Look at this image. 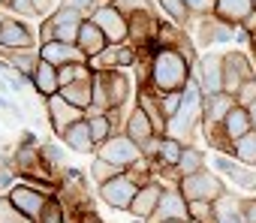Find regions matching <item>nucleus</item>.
<instances>
[{
	"label": "nucleus",
	"mask_w": 256,
	"mask_h": 223,
	"mask_svg": "<svg viewBox=\"0 0 256 223\" xmlns=\"http://www.w3.org/2000/svg\"><path fill=\"white\" fill-rule=\"evenodd\" d=\"M130 100V78L120 70L114 72H96L94 76V106L100 112L124 108V102Z\"/></svg>",
	"instance_id": "obj_5"
},
{
	"label": "nucleus",
	"mask_w": 256,
	"mask_h": 223,
	"mask_svg": "<svg viewBox=\"0 0 256 223\" xmlns=\"http://www.w3.org/2000/svg\"><path fill=\"white\" fill-rule=\"evenodd\" d=\"M196 82L202 88L205 96H214V94H223V58L217 54H202L196 60Z\"/></svg>",
	"instance_id": "obj_14"
},
{
	"label": "nucleus",
	"mask_w": 256,
	"mask_h": 223,
	"mask_svg": "<svg viewBox=\"0 0 256 223\" xmlns=\"http://www.w3.org/2000/svg\"><path fill=\"white\" fill-rule=\"evenodd\" d=\"M190 223H217L214 202H190Z\"/></svg>",
	"instance_id": "obj_35"
},
{
	"label": "nucleus",
	"mask_w": 256,
	"mask_h": 223,
	"mask_svg": "<svg viewBox=\"0 0 256 223\" xmlns=\"http://www.w3.org/2000/svg\"><path fill=\"white\" fill-rule=\"evenodd\" d=\"M256 12V4L253 0H217V10H214V16L220 18V22H226V24H244L247 22V16H253Z\"/></svg>",
	"instance_id": "obj_23"
},
{
	"label": "nucleus",
	"mask_w": 256,
	"mask_h": 223,
	"mask_svg": "<svg viewBox=\"0 0 256 223\" xmlns=\"http://www.w3.org/2000/svg\"><path fill=\"white\" fill-rule=\"evenodd\" d=\"M169 223H190V220H169Z\"/></svg>",
	"instance_id": "obj_56"
},
{
	"label": "nucleus",
	"mask_w": 256,
	"mask_h": 223,
	"mask_svg": "<svg viewBox=\"0 0 256 223\" xmlns=\"http://www.w3.org/2000/svg\"><path fill=\"white\" fill-rule=\"evenodd\" d=\"M40 60L52 64V66H70V64H88V58L82 54L78 46H66V42H42L40 46Z\"/></svg>",
	"instance_id": "obj_17"
},
{
	"label": "nucleus",
	"mask_w": 256,
	"mask_h": 223,
	"mask_svg": "<svg viewBox=\"0 0 256 223\" xmlns=\"http://www.w3.org/2000/svg\"><path fill=\"white\" fill-rule=\"evenodd\" d=\"M256 78V66L244 52H229L223 58V94H238L244 82Z\"/></svg>",
	"instance_id": "obj_9"
},
{
	"label": "nucleus",
	"mask_w": 256,
	"mask_h": 223,
	"mask_svg": "<svg viewBox=\"0 0 256 223\" xmlns=\"http://www.w3.org/2000/svg\"><path fill=\"white\" fill-rule=\"evenodd\" d=\"M202 118H205V94H202L199 82L190 78V84L184 88L181 108L175 112V115L169 118V124H166V136L187 145V139L196 133V127L202 124Z\"/></svg>",
	"instance_id": "obj_2"
},
{
	"label": "nucleus",
	"mask_w": 256,
	"mask_h": 223,
	"mask_svg": "<svg viewBox=\"0 0 256 223\" xmlns=\"http://www.w3.org/2000/svg\"><path fill=\"white\" fill-rule=\"evenodd\" d=\"M90 22L102 30V36L108 40V46H126L130 42V16H124L114 4H106L100 6Z\"/></svg>",
	"instance_id": "obj_8"
},
{
	"label": "nucleus",
	"mask_w": 256,
	"mask_h": 223,
	"mask_svg": "<svg viewBox=\"0 0 256 223\" xmlns=\"http://www.w3.org/2000/svg\"><path fill=\"white\" fill-rule=\"evenodd\" d=\"M82 24H84V16L60 4L54 16H46V18H42V24H40V46H42V42H52V40H54V42L76 46Z\"/></svg>",
	"instance_id": "obj_4"
},
{
	"label": "nucleus",
	"mask_w": 256,
	"mask_h": 223,
	"mask_svg": "<svg viewBox=\"0 0 256 223\" xmlns=\"http://www.w3.org/2000/svg\"><path fill=\"white\" fill-rule=\"evenodd\" d=\"M250 40H253V34H247V30L238 24V28H235V42H238V46H250Z\"/></svg>",
	"instance_id": "obj_49"
},
{
	"label": "nucleus",
	"mask_w": 256,
	"mask_h": 223,
	"mask_svg": "<svg viewBox=\"0 0 256 223\" xmlns=\"http://www.w3.org/2000/svg\"><path fill=\"white\" fill-rule=\"evenodd\" d=\"M238 190H247V193H256V169H247V166H241L232 178H229Z\"/></svg>",
	"instance_id": "obj_38"
},
{
	"label": "nucleus",
	"mask_w": 256,
	"mask_h": 223,
	"mask_svg": "<svg viewBox=\"0 0 256 223\" xmlns=\"http://www.w3.org/2000/svg\"><path fill=\"white\" fill-rule=\"evenodd\" d=\"M6 196H10V202H12L28 220H34V223L42 220V214H46V208H48V202H52L46 193H40V190H34V187H28V184H16Z\"/></svg>",
	"instance_id": "obj_11"
},
{
	"label": "nucleus",
	"mask_w": 256,
	"mask_h": 223,
	"mask_svg": "<svg viewBox=\"0 0 256 223\" xmlns=\"http://www.w3.org/2000/svg\"><path fill=\"white\" fill-rule=\"evenodd\" d=\"M181 100H184V90H175V94H163L160 96V108H163V115H166V124H169V118L175 115V112L181 108Z\"/></svg>",
	"instance_id": "obj_40"
},
{
	"label": "nucleus",
	"mask_w": 256,
	"mask_h": 223,
	"mask_svg": "<svg viewBox=\"0 0 256 223\" xmlns=\"http://www.w3.org/2000/svg\"><path fill=\"white\" fill-rule=\"evenodd\" d=\"M220 133H223V139H226L229 145H235L238 139L250 136V133H253L250 112H247V108H241V106H235V108L229 112V115H226V121L220 124Z\"/></svg>",
	"instance_id": "obj_19"
},
{
	"label": "nucleus",
	"mask_w": 256,
	"mask_h": 223,
	"mask_svg": "<svg viewBox=\"0 0 256 223\" xmlns=\"http://www.w3.org/2000/svg\"><path fill=\"white\" fill-rule=\"evenodd\" d=\"M196 42L199 46H220V42H235V24L220 22L217 16L211 18H199L196 22Z\"/></svg>",
	"instance_id": "obj_16"
},
{
	"label": "nucleus",
	"mask_w": 256,
	"mask_h": 223,
	"mask_svg": "<svg viewBox=\"0 0 256 223\" xmlns=\"http://www.w3.org/2000/svg\"><path fill=\"white\" fill-rule=\"evenodd\" d=\"M247 112H250V124H253V133H256V102H253Z\"/></svg>",
	"instance_id": "obj_52"
},
{
	"label": "nucleus",
	"mask_w": 256,
	"mask_h": 223,
	"mask_svg": "<svg viewBox=\"0 0 256 223\" xmlns=\"http://www.w3.org/2000/svg\"><path fill=\"white\" fill-rule=\"evenodd\" d=\"M175 187L184 193L187 202H217L223 193H226V184L217 172L211 169H202L196 175H187L181 181H175Z\"/></svg>",
	"instance_id": "obj_7"
},
{
	"label": "nucleus",
	"mask_w": 256,
	"mask_h": 223,
	"mask_svg": "<svg viewBox=\"0 0 256 223\" xmlns=\"http://www.w3.org/2000/svg\"><path fill=\"white\" fill-rule=\"evenodd\" d=\"M112 4H114L124 16H133V12H151V0H112Z\"/></svg>",
	"instance_id": "obj_41"
},
{
	"label": "nucleus",
	"mask_w": 256,
	"mask_h": 223,
	"mask_svg": "<svg viewBox=\"0 0 256 223\" xmlns=\"http://www.w3.org/2000/svg\"><path fill=\"white\" fill-rule=\"evenodd\" d=\"M118 175H124V169H118V166H112V163H106V160H100V157H94L90 160V181L100 187V184H108L112 178H118Z\"/></svg>",
	"instance_id": "obj_32"
},
{
	"label": "nucleus",
	"mask_w": 256,
	"mask_h": 223,
	"mask_svg": "<svg viewBox=\"0 0 256 223\" xmlns=\"http://www.w3.org/2000/svg\"><path fill=\"white\" fill-rule=\"evenodd\" d=\"M253 4H256V0H253Z\"/></svg>",
	"instance_id": "obj_57"
},
{
	"label": "nucleus",
	"mask_w": 256,
	"mask_h": 223,
	"mask_svg": "<svg viewBox=\"0 0 256 223\" xmlns=\"http://www.w3.org/2000/svg\"><path fill=\"white\" fill-rule=\"evenodd\" d=\"M36 48V34L16 16H6L0 28V52H34Z\"/></svg>",
	"instance_id": "obj_10"
},
{
	"label": "nucleus",
	"mask_w": 256,
	"mask_h": 223,
	"mask_svg": "<svg viewBox=\"0 0 256 223\" xmlns=\"http://www.w3.org/2000/svg\"><path fill=\"white\" fill-rule=\"evenodd\" d=\"M232 157H235L241 166L256 169V133H250V136L238 139V142L232 145Z\"/></svg>",
	"instance_id": "obj_30"
},
{
	"label": "nucleus",
	"mask_w": 256,
	"mask_h": 223,
	"mask_svg": "<svg viewBox=\"0 0 256 223\" xmlns=\"http://www.w3.org/2000/svg\"><path fill=\"white\" fill-rule=\"evenodd\" d=\"M34 6H36V12H40V16H46V12L54 6V0H34Z\"/></svg>",
	"instance_id": "obj_50"
},
{
	"label": "nucleus",
	"mask_w": 256,
	"mask_h": 223,
	"mask_svg": "<svg viewBox=\"0 0 256 223\" xmlns=\"http://www.w3.org/2000/svg\"><path fill=\"white\" fill-rule=\"evenodd\" d=\"M46 115H48V124H52L54 136H64L72 124L84 121V112H82V108H76L72 102H66L60 94L46 100Z\"/></svg>",
	"instance_id": "obj_12"
},
{
	"label": "nucleus",
	"mask_w": 256,
	"mask_h": 223,
	"mask_svg": "<svg viewBox=\"0 0 256 223\" xmlns=\"http://www.w3.org/2000/svg\"><path fill=\"white\" fill-rule=\"evenodd\" d=\"M139 108H145V115L151 118L157 136H166V115H163V108H160V96L151 88H139Z\"/></svg>",
	"instance_id": "obj_25"
},
{
	"label": "nucleus",
	"mask_w": 256,
	"mask_h": 223,
	"mask_svg": "<svg viewBox=\"0 0 256 223\" xmlns=\"http://www.w3.org/2000/svg\"><path fill=\"white\" fill-rule=\"evenodd\" d=\"M60 96H64L66 102H72L76 108L88 112V108L94 106V82H72V84L60 88Z\"/></svg>",
	"instance_id": "obj_28"
},
{
	"label": "nucleus",
	"mask_w": 256,
	"mask_h": 223,
	"mask_svg": "<svg viewBox=\"0 0 256 223\" xmlns=\"http://www.w3.org/2000/svg\"><path fill=\"white\" fill-rule=\"evenodd\" d=\"M235 106H238V102H235L232 94H214V96H205V118H202L205 130H208V127H220V124L226 121V115H229Z\"/></svg>",
	"instance_id": "obj_20"
},
{
	"label": "nucleus",
	"mask_w": 256,
	"mask_h": 223,
	"mask_svg": "<svg viewBox=\"0 0 256 223\" xmlns=\"http://www.w3.org/2000/svg\"><path fill=\"white\" fill-rule=\"evenodd\" d=\"M40 223H66V208H64V202H60V199H52Z\"/></svg>",
	"instance_id": "obj_42"
},
{
	"label": "nucleus",
	"mask_w": 256,
	"mask_h": 223,
	"mask_svg": "<svg viewBox=\"0 0 256 223\" xmlns=\"http://www.w3.org/2000/svg\"><path fill=\"white\" fill-rule=\"evenodd\" d=\"M0 10H12V0H0Z\"/></svg>",
	"instance_id": "obj_54"
},
{
	"label": "nucleus",
	"mask_w": 256,
	"mask_h": 223,
	"mask_svg": "<svg viewBox=\"0 0 256 223\" xmlns=\"http://www.w3.org/2000/svg\"><path fill=\"white\" fill-rule=\"evenodd\" d=\"M94 157H100V160H106V163L124 169V172H133V169H139V166L145 163L142 148H139L130 136H126V133H114L108 142H102V145L96 148Z\"/></svg>",
	"instance_id": "obj_6"
},
{
	"label": "nucleus",
	"mask_w": 256,
	"mask_h": 223,
	"mask_svg": "<svg viewBox=\"0 0 256 223\" xmlns=\"http://www.w3.org/2000/svg\"><path fill=\"white\" fill-rule=\"evenodd\" d=\"M16 178H18V172H16V166H12V157H10V163H4L0 166V190H12L16 187Z\"/></svg>",
	"instance_id": "obj_44"
},
{
	"label": "nucleus",
	"mask_w": 256,
	"mask_h": 223,
	"mask_svg": "<svg viewBox=\"0 0 256 223\" xmlns=\"http://www.w3.org/2000/svg\"><path fill=\"white\" fill-rule=\"evenodd\" d=\"M205 160H208V157H205L196 145H187V148H184V154H181V160H178V166H175V172H172L169 178L181 181V178H187V175H196V172L208 169V166H205Z\"/></svg>",
	"instance_id": "obj_26"
},
{
	"label": "nucleus",
	"mask_w": 256,
	"mask_h": 223,
	"mask_svg": "<svg viewBox=\"0 0 256 223\" xmlns=\"http://www.w3.org/2000/svg\"><path fill=\"white\" fill-rule=\"evenodd\" d=\"M235 102H238L241 108H250V106L256 102V78H250V82L241 84V90L235 94Z\"/></svg>",
	"instance_id": "obj_43"
},
{
	"label": "nucleus",
	"mask_w": 256,
	"mask_h": 223,
	"mask_svg": "<svg viewBox=\"0 0 256 223\" xmlns=\"http://www.w3.org/2000/svg\"><path fill=\"white\" fill-rule=\"evenodd\" d=\"M106 4H112V0H64V6H70V10H76V12H82L84 18H90L100 6H106Z\"/></svg>",
	"instance_id": "obj_39"
},
{
	"label": "nucleus",
	"mask_w": 256,
	"mask_h": 223,
	"mask_svg": "<svg viewBox=\"0 0 256 223\" xmlns=\"http://www.w3.org/2000/svg\"><path fill=\"white\" fill-rule=\"evenodd\" d=\"M88 66L94 72H114L124 70V46H108L102 54H96L94 60H88Z\"/></svg>",
	"instance_id": "obj_29"
},
{
	"label": "nucleus",
	"mask_w": 256,
	"mask_h": 223,
	"mask_svg": "<svg viewBox=\"0 0 256 223\" xmlns=\"http://www.w3.org/2000/svg\"><path fill=\"white\" fill-rule=\"evenodd\" d=\"M60 142H64L70 151H76V154H96V142H94V136H90L88 118L78 121V124H72V127L60 136Z\"/></svg>",
	"instance_id": "obj_22"
},
{
	"label": "nucleus",
	"mask_w": 256,
	"mask_h": 223,
	"mask_svg": "<svg viewBox=\"0 0 256 223\" xmlns=\"http://www.w3.org/2000/svg\"><path fill=\"white\" fill-rule=\"evenodd\" d=\"M157 6H160L163 16H169L172 24H178V28H187V24L193 22L190 12H187V6H184V0H157Z\"/></svg>",
	"instance_id": "obj_31"
},
{
	"label": "nucleus",
	"mask_w": 256,
	"mask_h": 223,
	"mask_svg": "<svg viewBox=\"0 0 256 223\" xmlns=\"http://www.w3.org/2000/svg\"><path fill=\"white\" fill-rule=\"evenodd\" d=\"M241 220L244 223H256V196H244L241 199Z\"/></svg>",
	"instance_id": "obj_46"
},
{
	"label": "nucleus",
	"mask_w": 256,
	"mask_h": 223,
	"mask_svg": "<svg viewBox=\"0 0 256 223\" xmlns=\"http://www.w3.org/2000/svg\"><path fill=\"white\" fill-rule=\"evenodd\" d=\"M88 124H90V136H94V142H96V148L102 145V142H108L118 130H114V124L108 121V115H96V118H88Z\"/></svg>",
	"instance_id": "obj_33"
},
{
	"label": "nucleus",
	"mask_w": 256,
	"mask_h": 223,
	"mask_svg": "<svg viewBox=\"0 0 256 223\" xmlns=\"http://www.w3.org/2000/svg\"><path fill=\"white\" fill-rule=\"evenodd\" d=\"M250 48H253V66H256V34H253V40H250Z\"/></svg>",
	"instance_id": "obj_53"
},
{
	"label": "nucleus",
	"mask_w": 256,
	"mask_h": 223,
	"mask_svg": "<svg viewBox=\"0 0 256 223\" xmlns=\"http://www.w3.org/2000/svg\"><path fill=\"white\" fill-rule=\"evenodd\" d=\"M76 223H102V220L90 211V214H84V217H76Z\"/></svg>",
	"instance_id": "obj_51"
},
{
	"label": "nucleus",
	"mask_w": 256,
	"mask_h": 223,
	"mask_svg": "<svg viewBox=\"0 0 256 223\" xmlns=\"http://www.w3.org/2000/svg\"><path fill=\"white\" fill-rule=\"evenodd\" d=\"M163 193H166L163 178H151V181H148V184H142V190L136 193V199H133V205H130V214H133L136 220H145V223H148V217L157 211V205H160Z\"/></svg>",
	"instance_id": "obj_15"
},
{
	"label": "nucleus",
	"mask_w": 256,
	"mask_h": 223,
	"mask_svg": "<svg viewBox=\"0 0 256 223\" xmlns=\"http://www.w3.org/2000/svg\"><path fill=\"white\" fill-rule=\"evenodd\" d=\"M40 154H42L46 166H52V169H60V166H64V160H66V157H64V151H60L54 142H42V145H40ZM64 169H66V166H64Z\"/></svg>",
	"instance_id": "obj_37"
},
{
	"label": "nucleus",
	"mask_w": 256,
	"mask_h": 223,
	"mask_svg": "<svg viewBox=\"0 0 256 223\" xmlns=\"http://www.w3.org/2000/svg\"><path fill=\"white\" fill-rule=\"evenodd\" d=\"M190 78H193V64L175 48H157V54L148 60V88L157 96L184 90Z\"/></svg>",
	"instance_id": "obj_1"
},
{
	"label": "nucleus",
	"mask_w": 256,
	"mask_h": 223,
	"mask_svg": "<svg viewBox=\"0 0 256 223\" xmlns=\"http://www.w3.org/2000/svg\"><path fill=\"white\" fill-rule=\"evenodd\" d=\"M0 223H34V220H28V217L10 202V196L4 193V196H0Z\"/></svg>",
	"instance_id": "obj_36"
},
{
	"label": "nucleus",
	"mask_w": 256,
	"mask_h": 223,
	"mask_svg": "<svg viewBox=\"0 0 256 223\" xmlns=\"http://www.w3.org/2000/svg\"><path fill=\"white\" fill-rule=\"evenodd\" d=\"M241 199L238 193L226 190L217 202H214V214H217V223H244L241 220Z\"/></svg>",
	"instance_id": "obj_27"
},
{
	"label": "nucleus",
	"mask_w": 256,
	"mask_h": 223,
	"mask_svg": "<svg viewBox=\"0 0 256 223\" xmlns=\"http://www.w3.org/2000/svg\"><path fill=\"white\" fill-rule=\"evenodd\" d=\"M151 178H154V175H151V163L145 160L139 169L124 172V175L112 178L108 184H100V187H96V193H100V199H102L108 208H114V211H130V205H133L136 193H139V190H142V184H148Z\"/></svg>",
	"instance_id": "obj_3"
},
{
	"label": "nucleus",
	"mask_w": 256,
	"mask_h": 223,
	"mask_svg": "<svg viewBox=\"0 0 256 223\" xmlns=\"http://www.w3.org/2000/svg\"><path fill=\"white\" fill-rule=\"evenodd\" d=\"M169 220H190V202L184 199V193H181L175 184L166 187V193H163L157 211L148 217V223H169Z\"/></svg>",
	"instance_id": "obj_13"
},
{
	"label": "nucleus",
	"mask_w": 256,
	"mask_h": 223,
	"mask_svg": "<svg viewBox=\"0 0 256 223\" xmlns=\"http://www.w3.org/2000/svg\"><path fill=\"white\" fill-rule=\"evenodd\" d=\"M124 133L130 136V139H133L139 148L157 136V130H154V124H151V118L145 115V108H139V106H136L133 112H126V124H124Z\"/></svg>",
	"instance_id": "obj_18"
},
{
	"label": "nucleus",
	"mask_w": 256,
	"mask_h": 223,
	"mask_svg": "<svg viewBox=\"0 0 256 223\" xmlns=\"http://www.w3.org/2000/svg\"><path fill=\"white\" fill-rule=\"evenodd\" d=\"M34 90H36L42 100H48V96H58V94H60L58 66H52V64L40 60V64H36V70H34Z\"/></svg>",
	"instance_id": "obj_24"
},
{
	"label": "nucleus",
	"mask_w": 256,
	"mask_h": 223,
	"mask_svg": "<svg viewBox=\"0 0 256 223\" xmlns=\"http://www.w3.org/2000/svg\"><path fill=\"white\" fill-rule=\"evenodd\" d=\"M4 22H6V16H4V12H0V28H4Z\"/></svg>",
	"instance_id": "obj_55"
},
{
	"label": "nucleus",
	"mask_w": 256,
	"mask_h": 223,
	"mask_svg": "<svg viewBox=\"0 0 256 223\" xmlns=\"http://www.w3.org/2000/svg\"><path fill=\"white\" fill-rule=\"evenodd\" d=\"M78 48H82V54L88 58V60H94L96 54H102L106 48H108V40L102 36V30L90 22V18H84V24H82V30H78V42H76Z\"/></svg>",
	"instance_id": "obj_21"
},
{
	"label": "nucleus",
	"mask_w": 256,
	"mask_h": 223,
	"mask_svg": "<svg viewBox=\"0 0 256 223\" xmlns=\"http://www.w3.org/2000/svg\"><path fill=\"white\" fill-rule=\"evenodd\" d=\"M18 145H24V148H40L42 142L36 139V133H34V130H24V133H22V142H18Z\"/></svg>",
	"instance_id": "obj_48"
},
{
	"label": "nucleus",
	"mask_w": 256,
	"mask_h": 223,
	"mask_svg": "<svg viewBox=\"0 0 256 223\" xmlns=\"http://www.w3.org/2000/svg\"><path fill=\"white\" fill-rule=\"evenodd\" d=\"M12 12L22 16V18H40L36 6H34V0H12Z\"/></svg>",
	"instance_id": "obj_45"
},
{
	"label": "nucleus",
	"mask_w": 256,
	"mask_h": 223,
	"mask_svg": "<svg viewBox=\"0 0 256 223\" xmlns=\"http://www.w3.org/2000/svg\"><path fill=\"white\" fill-rule=\"evenodd\" d=\"M4 78H6V84H10L12 94H22V90H24V78H22L16 70H12V72H4Z\"/></svg>",
	"instance_id": "obj_47"
},
{
	"label": "nucleus",
	"mask_w": 256,
	"mask_h": 223,
	"mask_svg": "<svg viewBox=\"0 0 256 223\" xmlns=\"http://www.w3.org/2000/svg\"><path fill=\"white\" fill-rule=\"evenodd\" d=\"M211 166H214L220 175H226V178H232V175L241 169V163H238L232 154H220V151H214V154H211Z\"/></svg>",
	"instance_id": "obj_34"
}]
</instances>
